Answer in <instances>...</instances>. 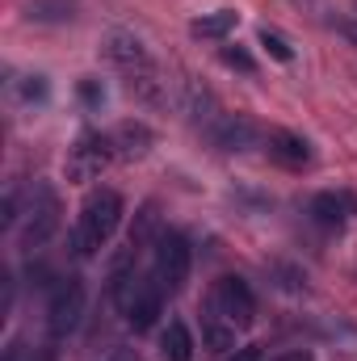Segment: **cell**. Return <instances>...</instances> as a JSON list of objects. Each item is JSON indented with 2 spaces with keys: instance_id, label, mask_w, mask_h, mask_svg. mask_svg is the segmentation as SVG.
Wrapping results in <instances>:
<instances>
[{
  "instance_id": "obj_1",
  "label": "cell",
  "mask_w": 357,
  "mask_h": 361,
  "mask_svg": "<svg viewBox=\"0 0 357 361\" xmlns=\"http://www.w3.org/2000/svg\"><path fill=\"white\" fill-rule=\"evenodd\" d=\"M122 210H126L122 193H114V189H97V193L85 197V206L72 223V235H68V248H72L76 261H92L114 240V231L122 223Z\"/></svg>"
},
{
  "instance_id": "obj_2",
  "label": "cell",
  "mask_w": 357,
  "mask_h": 361,
  "mask_svg": "<svg viewBox=\"0 0 357 361\" xmlns=\"http://www.w3.org/2000/svg\"><path fill=\"white\" fill-rule=\"evenodd\" d=\"M59 223H63L59 193H55V185L38 180V185H34V193H30V202H25V214H21V248H25V252L47 248V244H51V235L59 231Z\"/></svg>"
},
{
  "instance_id": "obj_3",
  "label": "cell",
  "mask_w": 357,
  "mask_h": 361,
  "mask_svg": "<svg viewBox=\"0 0 357 361\" xmlns=\"http://www.w3.org/2000/svg\"><path fill=\"white\" fill-rule=\"evenodd\" d=\"M189 265H193L189 240L177 235V231H160V240L152 244V277H156V286L164 294H177L189 281Z\"/></svg>"
},
{
  "instance_id": "obj_4",
  "label": "cell",
  "mask_w": 357,
  "mask_h": 361,
  "mask_svg": "<svg viewBox=\"0 0 357 361\" xmlns=\"http://www.w3.org/2000/svg\"><path fill=\"white\" fill-rule=\"evenodd\" d=\"M206 307H210L219 319H227L231 328H253V319H257V294H253V286H248L244 277H236V273H227V277H219V281L210 286Z\"/></svg>"
},
{
  "instance_id": "obj_5",
  "label": "cell",
  "mask_w": 357,
  "mask_h": 361,
  "mask_svg": "<svg viewBox=\"0 0 357 361\" xmlns=\"http://www.w3.org/2000/svg\"><path fill=\"white\" fill-rule=\"evenodd\" d=\"M85 319V281L80 277H59L51 286V298H47V328L55 341L72 336Z\"/></svg>"
},
{
  "instance_id": "obj_6",
  "label": "cell",
  "mask_w": 357,
  "mask_h": 361,
  "mask_svg": "<svg viewBox=\"0 0 357 361\" xmlns=\"http://www.w3.org/2000/svg\"><path fill=\"white\" fill-rule=\"evenodd\" d=\"M109 160H118L114 156V139L109 135H101V130H85L72 147H68V180H76V185H89L97 180L105 169H109Z\"/></svg>"
},
{
  "instance_id": "obj_7",
  "label": "cell",
  "mask_w": 357,
  "mask_h": 361,
  "mask_svg": "<svg viewBox=\"0 0 357 361\" xmlns=\"http://www.w3.org/2000/svg\"><path fill=\"white\" fill-rule=\"evenodd\" d=\"M118 311L126 315V324H131L135 332H152L156 319L164 315V290H160L156 277L147 273V277H139V281L126 290V298L118 302Z\"/></svg>"
},
{
  "instance_id": "obj_8",
  "label": "cell",
  "mask_w": 357,
  "mask_h": 361,
  "mask_svg": "<svg viewBox=\"0 0 357 361\" xmlns=\"http://www.w3.org/2000/svg\"><path fill=\"white\" fill-rule=\"evenodd\" d=\"M105 59L122 72V80H135V76L156 72V63H152L147 47H143L135 34H122V30H114V34L105 38Z\"/></svg>"
},
{
  "instance_id": "obj_9",
  "label": "cell",
  "mask_w": 357,
  "mask_h": 361,
  "mask_svg": "<svg viewBox=\"0 0 357 361\" xmlns=\"http://www.w3.org/2000/svg\"><path fill=\"white\" fill-rule=\"evenodd\" d=\"M210 143L223 147V152H244V147L257 143V126L240 114H223V118L210 122Z\"/></svg>"
},
{
  "instance_id": "obj_10",
  "label": "cell",
  "mask_w": 357,
  "mask_h": 361,
  "mask_svg": "<svg viewBox=\"0 0 357 361\" xmlns=\"http://www.w3.org/2000/svg\"><path fill=\"white\" fill-rule=\"evenodd\" d=\"M265 152H269V160L282 164V169H303V164H311V143H307L303 135H294V130H269Z\"/></svg>"
},
{
  "instance_id": "obj_11",
  "label": "cell",
  "mask_w": 357,
  "mask_h": 361,
  "mask_svg": "<svg viewBox=\"0 0 357 361\" xmlns=\"http://www.w3.org/2000/svg\"><path fill=\"white\" fill-rule=\"evenodd\" d=\"M109 139H114V156L118 160H143L152 152V143H156L147 122H122V126H114Z\"/></svg>"
},
{
  "instance_id": "obj_12",
  "label": "cell",
  "mask_w": 357,
  "mask_h": 361,
  "mask_svg": "<svg viewBox=\"0 0 357 361\" xmlns=\"http://www.w3.org/2000/svg\"><path fill=\"white\" fill-rule=\"evenodd\" d=\"M236 25H240V13H236V8H219V13H202V17H193V21H189V34H193V38L223 42Z\"/></svg>"
},
{
  "instance_id": "obj_13",
  "label": "cell",
  "mask_w": 357,
  "mask_h": 361,
  "mask_svg": "<svg viewBox=\"0 0 357 361\" xmlns=\"http://www.w3.org/2000/svg\"><path fill=\"white\" fill-rule=\"evenodd\" d=\"M307 214H311L320 227L337 231V227L349 219V197H345V193H315L311 206H307Z\"/></svg>"
},
{
  "instance_id": "obj_14",
  "label": "cell",
  "mask_w": 357,
  "mask_h": 361,
  "mask_svg": "<svg viewBox=\"0 0 357 361\" xmlns=\"http://www.w3.org/2000/svg\"><path fill=\"white\" fill-rule=\"evenodd\" d=\"M160 357L164 361H193V336L181 319H169V328L160 332Z\"/></svg>"
},
{
  "instance_id": "obj_15",
  "label": "cell",
  "mask_w": 357,
  "mask_h": 361,
  "mask_svg": "<svg viewBox=\"0 0 357 361\" xmlns=\"http://www.w3.org/2000/svg\"><path fill=\"white\" fill-rule=\"evenodd\" d=\"M236 332H240V328H231L227 319H219V315L206 307V315H202V341H206V349L231 353V349H236Z\"/></svg>"
},
{
  "instance_id": "obj_16",
  "label": "cell",
  "mask_w": 357,
  "mask_h": 361,
  "mask_svg": "<svg viewBox=\"0 0 357 361\" xmlns=\"http://www.w3.org/2000/svg\"><path fill=\"white\" fill-rule=\"evenodd\" d=\"M25 17L47 21V25H63L76 17V0H25Z\"/></svg>"
},
{
  "instance_id": "obj_17",
  "label": "cell",
  "mask_w": 357,
  "mask_h": 361,
  "mask_svg": "<svg viewBox=\"0 0 357 361\" xmlns=\"http://www.w3.org/2000/svg\"><path fill=\"white\" fill-rule=\"evenodd\" d=\"M160 231H164V227H160V214H156V206L147 202V206L139 210V219H135V227H131V240H126V244H131V248H147V244H156V240H160Z\"/></svg>"
},
{
  "instance_id": "obj_18",
  "label": "cell",
  "mask_w": 357,
  "mask_h": 361,
  "mask_svg": "<svg viewBox=\"0 0 357 361\" xmlns=\"http://www.w3.org/2000/svg\"><path fill=\"white\" fill-rule=\"evenodd\" d=\"M261 47H265V51L273 55V59H277V63H290V59H294V47H290V42H286L277 30H269V25L261 30Z\"/></svg>"
},
{
  "instance_id": "obj_19",
  "label": "cell",
  "mask_w": 357,
  "mask_h": 361,
  "mask_svg": "<svg viewBox=\"0 0 357 361\" xmlns=\"http://www.w3.org/2000/svg\"><path fill=\"white\" fill-rule=\"evenodd\" d=\"M223 63H227V68H240V72H248V76L257 72V59H253L244 47H223Z\"/></svg>"
},
{
  "instance_id": "obj_20",
  "label": "cell",
  "mask_w": 357,
  "mask_h": 361,
  "mask_svg": "<svg viewBox=\"0 0 357 361\" xmlns=\"http://www.w3.org/2000/svg\"><path fill=\"white\" fill-rule=\"evenodd\" d=\"M223 361H261V349L257 345H244V349H231Z\"/></svg>"
},
{
  "instance_id": "obj_21",
  "label": "cell",
  "mask_w": 357,
  "mask_h": 361,
  "mask_svg": "<svg viewBox=\"0 0 357 361\" xmlns=\"http://www.w3.org/2000/svg\"><path fill=\"white\" fill-rule=\"evenodd\" d=\"M80 97H85L89 105H97V101H101V89H97V80H85V85H80Z\"/></svg>"
},
{
  "instance_id": "obj_22",
  "label": "cell",
  "mask_w": 357,
  "mask_h": 361,
  "mask_svg": "<svg viewBox=\"0 0 357 361\" xmlns=\"http://www.w3.org/2000/svg\"><path fill=\"white\" fill-rule=\"evenodd\" d=\"M273 361H311V353L307 349H290V353H277Z\"/></svg>"
},
{
  "instance_id": "obj_23",
  "label": "cell",
  "mask_w": 357,
  "mask_h": 361,
  "mask_svg": "<svg viewBox=\"0 0 357 361\" xmlns=\"http://www.w3.org/2000/svg\"><path fill=\"white\" fill-rule=\"evenodd\" d=\"M105 361H143V357H139L135 349H114V353H109Z\"/></svg>"
},
{
  "instance_id": "obj_24",
  "label": "cell",
  "mask_w": 357,
  "mask_h": 361,
  "mask_svg": "<svg viewBox=\"0 0 357 361\" xmlns=\"http://www.w3.org/2000/svg\"><path fill=\"white\" fill-rule=\"evenodd\" d=\"M337 30H341V34H345V38L357 47V21H337Z\"/></svg>"
},
{
  "instance_id": "obj_25",
  "label": "cell",
  "mask_w": 357,
  "mask_h": 361,
  "mask_svg": "<svg viewBox=\"0 0 357 361\" xmlns=\"http://www.w3.org/2000/svg\"><path fill=\"white\" fill-rule=\"evenodd\" d=\"M4 361H21V349H17V345H8V353H4Z\"/></svg>"
}]
</instances>
